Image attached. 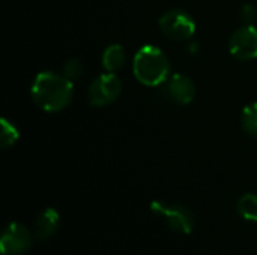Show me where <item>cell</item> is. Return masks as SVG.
<instances>
[{"instance_id": "obj_6", "label": "cell", "mask_w": 257, "mask_h": 255, "mask_svg": "<svg viewBox=\"0 0 257 255\" xmlns=\"http://www.w3.org/2000/svg\"><path fill=\"white\" fill-rule=\"evenodd\" d=\"M33 233L18 222H11L5 227L0 239V251L3 255H21L30 249Z\"/></svg>"}, {"instance_id": "obj_15", "label": "cell", "mask_w": 257, "mask_h": 255, "mask_svg": "<svg viewBox=\"0 0 257 255\" xmlns=\"http://www.w3.org/2000/svg\"><path fill=\"white\" fill-rule=\"evenodd\" d=\"M241 20L247 24H253L257 20V6L254 5H244L241 9Z\"/></svg>"}, {"instance_id": "obj_13", "label": "cell", "mask_w": 257, "mask_h": 255, "mask_svg": "<svg viewBox=\"0 0 257 255\" xmlns=\"http://www.w3.org/2000/svg\"><path fill=\"white\" fill-rule=\"evenodd\" d=\"M18 137H20V134H18V129L15 128V125L6 119H2V134H0L2 146L5 149L14 146L18 141Z\"/></svg>"}, {"instance_id": "obj_11", "label": "cell", "mask_w": 257, "mask_h": 255, "mask_svg": "<svg viewBox=\"0 0 257 255\" xmlns=\"http://www.w3.org/2000/svg\"><path fill=\"white\" fill-rule=\"evenodd\" d=\"M236 212L245 221L257 222V195L256 194H245L236 203Z\"/></svg>"}, {"instance_id": "obj_2", "label": "cell", "mask_w": 257, "mask_h": 255, "mask_svg": "<svg viewBox=\"0 0 257 255\" xmlns=\"http://www.w3.org/2000/svg\"><path fill=\"white\" fill-rule=\"evenodd\" d=\"M133 71L139 83L148 87H155L167 81L170 63L163 50L155 45H145L134 56Z\"/></svg>"}, {"instance_id": "obj_12", "label": "cell", "mask_w": 257, "mask_h": 255, "mask_svg": "<svg viewBox=\"0 0 257 255\" xmlns=\"http://www.w3.org/2000/svg\"><path fill=\"white\" fill-rule=\"evenodd\" d=\"M242 126L247 134L257 138V102L248 104L242 110Z\"/></svg>"}, {"instance_id": "obj_1", "label": "cell", "mask_w": 257, "mask_h": 255, "mask_svg": "<svg viewBox=\"0 0 257 255\" xmlns=\"http://www.w3.org/2000/svg\"><path fill=\"white\" fill-rule=\"evenodd\" d=\"M74 96L72 81L63 74L56 72H41L36 75L32 84V98L35 104L47 111L57 113L69 105Z\"/></svg>"}, {"instance_id": "obj_9", "label": "cell", "mask_w": 257, "mask_h": 255, "mask_svg": "<svg viewBox=\"0 0 257 255\" xmlns=\"http://www.w3.org/2000/svg\"><path fill=\"white\" fill-rule=\"evenodd\" d=\"M59 222H60V216H59L56 209H53V207L44 209L38 215V218L35 219L33 237L36 240H47V239H50L57 231Z\"/></svg>"}, {"instance_id": "obj_3", "label": "cell", "mask_w": 257, "mask_h": 255, "mask_svg": "<svg viewBox=\"0 0 257 255\" xmlns=\"http://www.w3.org/2000/svg\"><path fill=\"white\" fill-rule=\"evenodd\" d=\"M151 210L161 216L172 231L181 234H190L194 228L193 212L181 204H166L163 201H152Z\"/></svg>"}, {"instance_id": "obj_8", "label": "cell", "mask_w": 257, "mask_h": 255, "mask_svg": "<svg viewBox=\"0 0 257 255\" xmlns=\"http://www.w3.org/2000/svg\"><path fill=\"white\" fill-rule=\"evenodd\" d=\"M164 90L167 98L179 105L190 104L196 95L194 83L185 74H173L170 78H167Z\"/></svg>"}, {"instance_id": "obj_14", "label": "cell", "mask_w": 257, "mask_h": 255, "mask_svg": "<svg viewBox=\"0 0 257 255\" xmlns=\"http://www.w3.org/2000/svg\"><path fill=\"white\" fill-rule=\"evenodd\" d=\"M83 69H84V66H83V63L78 59H71V60H68L63 65V75L68 80L74 81V80H78L81 77Z\"/></svg>"}, {"instance_id": "obj_5", "label": "cell", "mask_w": 257, "mask_h": 255, "mask_svg": "<svg viewBox=\"0 0 257 255\" xmlns=\"http://www.w3.org/2000/svg\"><path fill=\"white\" fill-rule=\"evenodd\" d=\"M160 29L170 39H190L196 33V23L185 11L170 9L160 18Z\"/></svg>"}, {"instance_id": "obj_10", "label": "cell", "mask_w": 257, "mask_h": 255, "mask_svg": "<svg viewBox=\"0 0 257 255\" xmlns=\"http://www.w3.org/2000/svg\"><path fill=\"white\" fill-rule=\"evenodd\" d=\"M126 62V54L122 45L113 44L108 45L102 54V66L107 72H116Z\"/></svg>"}, {"instance_id": "obj_4", "label": "cell", "mask_w": 257, "mask_h": 255, "mask_svg": "<svg viewBox=\"0 0 257 255\" xmlns=\"http://www.w3.org/2000/svg\"><path fill=\"white\" fill-rule=\"evenodd\" d=\"M122 92V81L114 72L96 77L87 90V98L93 107H105L113 104Z\"/></svg>"}, {"instance_id": "obj_7", "label": "cell", "mask_w": 257, "mask_h": 255, "mask_svg": "<svg viewBox=\"0 0 257 255\" xmlns=\"http://www.w3.org/2000/svg\"><path fill=\"white\" fill-rule=\"evenodd\" d=\"M229 50L238 60H253L257 59V29L247 24L238 29L229 42Z\"/></svg>"}]
</instances>
